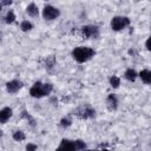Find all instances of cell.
Returning <instances> with one entry per match:
<instances>
[{"label":"cell","mask_w":151,"mask_h":151,"mask_svg":"<svg viewBox=\"0 0 151 151\" xmlns=\"http://www.w3.org/2000/svg\"><path fill=\"white\" fill-rule=\"evenodd\" d=\"M22 86H24L22 81L17 80V79L11 80V81H8V83L6 84V88H7V91H8L9 93H17Z\"/></svg>","instance_id":"8"},{"label":"cell","mask_w":151,"mask_h":151,"mask_svg":"<svg viewBox=\"0 0 151 151\" xmlns=\"http://www.w3.org/2000/svg\"><path fill=\"white\" fill-rule=\"evenodd\" d=\"M74 114L79 119H88V118H93L96 116V111L93 109H91L90 106H81L74 111Z\"/></svg>","instance_id":"5"},{"label":"cell","mask_w":151,"mask_h":151,"mask_svg":"<svg viewBox=\"0 0 151 151\" xmlns=\"http://www.w3.org/2000/svg\"><path fill=\"white\" fill-rule=\"evenodd\" d=\"M37 150V145L33 143H28L26 145V151H35Z\"/></svg>","instance_id":"21"},{"label":"cell","mask_w":151,"mask_h":151,"mask_svg":"<svg viewBox=\"0 0 151 151\" xmlns=\"http://www.w3.org/2000/svg\"><path fill=\"white\" fill-rule=\"evenodd\" d=\"M94 54H96V51L87 46H79L72 51L73 59L79 64H83V63L90 60Z\"/></svg>","instance_id":"1"},{"label":"cell","mask_w":151,"mask_h":151,"mask_svg":"<svg viewBox=\"0 0 151 151\" xmlns=\"http://www.w3.org/2000/svg\"><path fill=\"white\" fill-rule=\"evenodd\" d=\"M85 150V143L81 139L70 140V139H61L59 146L55 151H83Z\"/></svg>","instance_id":"3"},{"label":"cell","mask_w":151,"mask_h":151,"mask_svg":"<svg viewBox=\"0 0 151 151\" xmlns=\"http://www.w3.org/2000/svg\"><path fill=\"white\" fill-rule=\"evenodd\" d=\"M139 77H140V79H142L143 83L151 85V71H149V70H143V71L139 72Z\"/></svg>","instance_id":"11"},{"label":"cell","mask_w":151,"mask_h":151,"mask_svg":"<svg viewBox=\"0 0 151 151\" xmlns=\"http://www.w3.org/2000/svg\"><path fill=\"white\" fill-rule=\"evenodd\" d=\"M71 124H72V120H71L70 118H66V117H65V118H63V119L60 120V126L64 127V129L71 126Z\"/></svg>","instance_id":"20"},{"label":"cell","mask_w":151,"mask_h":151,"mask_svg":"<svg viewBox=\"0 0 151 151\" xmlns=\"http://www.w3.org/2000/svg\"><path fill=\"white\" fill-rule=\"evenodd\" d=\"M106 104H107V107L109 110L113 111V110H117L118 107V99L114 94H109L107 98H106Z\"/></svg>","instance_id":"9"},{"label":"cell","mask_w":151,"mask_h":151,"mask_svg":"<svg viewBox=\"0 0 151 151\" xmlns=\"http://www.w3.org/2000/svg\"><path fill=\"white\" fill-rule=\"evenodd\" d=\"M59 15H60L59 9L51 6V5H46L42 9V17L45 20H53V19L58 18Z\"/></svg>","instance_id":"7"},{"label":"cell","mask_w":151,"mask_h":151,"mask_svg":"<svg viewBox=\"0 0 151 151\" xmlns=\"http://www.w3.org/2000/svg\"><path fill=\"white\" fill-rule=\"evenodd\" d=\"M110 85L113 87V88H118L119 85H120V78L117 77V76H112L110 78Z\"/></svg>","instance_id":"16"},{"label":"cell","mask_w":151,"mask_h":151,"mask_svg":"<svg viewBox=\"0 0 151 151\" xmlns=\"http://www.w3.org/2000/svg\"><path fill=\"white\" fill-rule=\"evenodd\" d=\"M83 151H94V150H83Z\"/></svg>","instance_id":"24"},{"label":"cell","mask_w":151,"mask_h":151,"mask_svg":"<svg viewBox=\"0 0 151 151\" xmlns=\"http://www.w3.org/2000/svg\"><path fill=\"white\" fill-rule=\"evenodd\" d=\"M53 90L52 84L50 83H41V81H37L33 84V86L29 90V94L33 98H41L45 96H48Z\"/></svg>","instance_id":"2"},{"label":"cell","mask_w":151,"mask_h":151,"mask_svg":"<svg viewBox=\"0 0 151 151\" xmlns=\"http://www.w3.org/2000/svg\"><path fill=\"white\" fill-rule=\"evenodd\" d=\"M20 28H21V31L27 32V31H31V29L33 28V25H32L31 21L24 20V21H21V24H20Z\"/></svg>","instance_id":"14"},{"label":"cell","mask_w":151,"mask_h":151,"mask_svg":"<svg viewBox=\"0 0 151 151\" xmlns=\"http://www.w3.org/2000/svg\"><path fill=\"white\" fill-rule=\"evenodd\" d=\"M12 1H0V5L1 6H6V5H11Z\"/></svg>","instance_id":"23"},{"label":"cell","mask_w":151,"mask_h":151,"mask_svg":"<svg viewBox=\"0 0 151 151\" xmlns=\"http://www.w3.org/2000/svg\"><path fill=\"white\" fill-rule=\"evenodd\" d=\"M25 138H26V136H25V133L21 130H17V131L13 132V139L17 140V142H21Z\"/></svg>","instance_id":"15"},{"label":"cell","mask_w":151,"mask_h":151,"mask_svg":"<svg viewBox=\"0 0 151 151\" xmlns=\"http://www.w3.org/2000/svg\"><path fill=\"white\" fill-rule=\"evenodd\" d=\"M137 76H138L137 72H136L134 70H132V68H127V70L125 71V73H124L125 79L129 80V81H134L136 78H137Z\"/></svg>","instance_id":"13"},{"label":"cell","mask_w":151,"mask_h":151,"mask_svg":"<svg viewBox=\"0 0 151 151\" xmlns=\"http://www.w3.org/2000/svg\"><path fill=\"white\" fill-rule=\"evenodd\" d=\"M26 12H27V14L31 15V17H37V15L39 14V9H38V7H37V5H35L34 2H31V4L26 7Z\"/></svg>","instance_id":"12"},{"label":"cell","mask_w":151,"mask_h":151,"mask_svg":"<svg viewBox=\"0 0 151 151\" xmlns=\"http://www.w3.org/2000/svg\"><path fill=\"white\" fill-rule=\"evenodd\" d=\"M21 117H22V118H26L27 120H29V124H31V126H33V127L35 126V120H34V119H33V118H32V117H31V116H29V114H28L26 111H22V114H21Z\"/></svg>","instance_id":"19"},{"label":"cell","mask_w":151,"mask_h":151,"mask_svg":"<svg viewBox=\"0 0 151 151\" xmlns=\"http://www.w3.org/2000/svg\"><path fill=\"white\" fill-rule=\"evenodd\" d=\"M99 151H109V150H106V149H104V150H99Z\"/></svg>","instance_id":"25"},{"label":"cell","mask_w":151,"mask_h":151,"mask_svg":"<svg viewBox=\"0 0 151 151\" xmlns=\"http://www.w3.org/2000/svg\"><path fill=\"white\" fill-rule=\"evenodd\" d=\"M145 47H146L147 51H151V37L147 38V40L145 41Z\"/></svg>","instance_id":"22"},{"label":"cell","mask_w":151,"mask_h":151,"mask_svg":"<svg viewBox=\"0 0 151 151\" xmlns=\"http://www.w3.org/2000/svg\"><path fill=\"white\" fill-rule=\"evenodd\" d=\"M11 117H12V109L11 107H4L0 111V122L2 124H5Z\"/></svg>","instance_id":"10"},{"label":"cell","mask_w":151,"mask_h":151,"mask_svg":"<svg viewBox=\"0 0 151 151\" xmlns=\"http://www.w3.org/2000/svg\"><path fill=\"white\" fill-rule=\"evenodd\" d=\"M55 65V58L54 55H48L46 58V67L47 68H52Z\"/></svg>","instance_id":"18"},{"label":"cell","mask_w":151,"mask_h":151,"mask_svg":"<svg viewBox=\"0 0 151 151\" xmlns=\"http://www.w3.org/2000/svg\"><path fill=\"white\" fill-rule=\"evenodd\" d=\"M81 34L85 39H91V38H97L99 35V28L93 25H86L81 27Z\"/></svg>","instance_id":"6"},{"label":"cell","mask_w":151,"mask_h":151,"mask_svg":"<svg viewBox=\"0 0 151 151\" xmlns=\"http://www.w3.org/2000/svg\"><path fill=\"white\" fill-rule=\"evenodd\" d=\"M14 20H15V14L13 13V11H8L6 17H5V22L6 24H12V22H14Z\"/></svg>","instance_id":"17"},{"label":"cell","mask_w":151,"mask_h":151,"mask_svg":"<svg viewBox=\"0 0 151 151\" xmlns=\"http://www.w3.org/2000/svg\"><path fill=\"white\" fill-rule=\"evenodd\" d=\"M130 25V19L127 17H114L111 20V28L113 31H122L125 27H127Z\"/></svg>","instance_id":"4"}]
</instances>
